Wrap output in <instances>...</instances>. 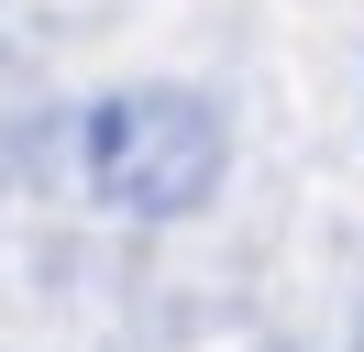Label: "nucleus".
I'll return each instance as SVG.
<instances>
[{
    "mask_svg": "<svg viewBox=\"0 0 364 352\" xmlns=\"http://www.w3.org/2000/svg\"><path fill=\"white\" fill-rule=\"evenodd\" d=\"M77 165H89V198L122 220H188L221 198L232 132L199 88H122L77 121Z\"/></svg>",
    "mask_w": 364,
    "mask_h": 352,
    "instance_id": "1",
    "label": "nucleus"
}]
</instances>
